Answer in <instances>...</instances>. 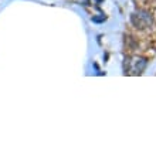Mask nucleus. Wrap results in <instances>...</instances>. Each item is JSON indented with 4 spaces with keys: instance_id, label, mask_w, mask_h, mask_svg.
I'll use <instances>...</instances> for the list:
<instances>
[{
    "instance_id": "1",
    "label": "nucleus",
    "mask_w": 156,
    "mask_h": 156,
    "mask_svg": "<svg viewBox=\"0 0 156 156\" xmlns=\"http://www.w3.org/2000/svg\"><path fill=\"white\" fill-rule=\"evenodd\" d=\"M132 21L135 23L136 26H139V27H144V26H148V23H151V17L146 16V14H140V13H138V14H133L132 16Z\"/></svg>"
}]
</instances>
